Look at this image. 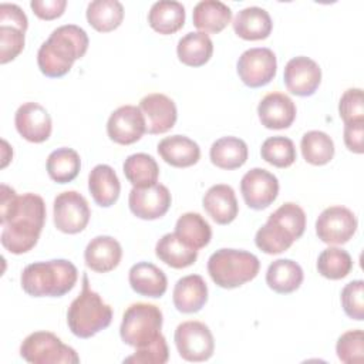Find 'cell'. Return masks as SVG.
Returning a JSON list of instances; mask_svg holds the SVG:
<instances>
[{
    "instance_id": "cell-29",
    "label": "cell",
    "mask_w": 364,
    "mask_h": 364,
    "mask_svg": "<svg viewBox=\"0 0 364 364\" xmlns=\"http://www.w3.org/2000/svg\"><path fill=\"white\" fill-rule=\"evenodd\" d=\"M303 269L291 259H277L272 262L266 272L267 286L280 294H287L300 287Z\"/></svg>"
},
{
    "instance_id": "cell-10",
    "label": "cell",
    "mask_w": 364,
    "mask_h": 364,
    "mask_svg": "<svg viewBox=\"0 0 364 364\" xmlns=\"http://www.w3.org/2000/svg\"><path fill=\"white\" fill-rule=\"evenodd\" d=\"M55 228L68 235L85 229L90 222V206L87 199L77 191H65L55 196L53 205Z\"/></svg>"
},
{
    "instance_id": "cell-11",
    "label": "cell",
    "mask_w": 364,
    "mask_h": 364,
    "mask_svg": "<svg viewBox=\"0 0 364 364\" xmlns=\"http://www.w3.org/2000/svg\"><path fill=\"white\" fill-rule=\"evenodd\" d=\"M239 78L250 88L269 84L277 70L274 53L267 47H253L242 53L236 65Z\"/></svg>"
},
{
    "instance_id": "cell-38",
    "label": "cell",
    "mask_w": 364,
    "mask_h": 364,
    "mask_svg": "<svg viewBox=\"0 0 364 364\" xmlns=\"http://www.w3.org/2000/svg\"><path fill=\"white\" fill-rule=\"evenodd\" d=\"M353 269V259L350 253L340 247L324 249L317 259L318 273L330 280H340L346 277Z\"/></svg>"
},
{
    "instance_id": "cell-9",
    "label": "cell",
    "mask_w": 364,
    "mask_h": 364,
    "mask_svg": "<svg viewBox=\"0 0 364 364\" xmlns=\"http://www.w3.org/2000/svg\"><path fill=\"white\" fill-rule=\"evenodd\" d=\"M173 340L179 355L186 361H206L215 350V341L209 327L196 320L181 323L175 330Z\"/></svg>"
},
{
    "instance_id": "cell-1",
    "label": "cell",
    "mask_w": 364,
    "mask_h": 364,
    "mask_svg": "<svg viewBox=\"0 0 364 364\" xmlns=\"http://www.w3.org/2000/svg\"><path fill=\"white\" fill-rule=\"evenodd\" d=\"M46 222V203L37 193L17 195L4 183L0 186L1 245L14 255L31 250L40 237Z\"/></svg>"
},
{
    "instance_id": "cell-42",
    "label": "cell",
    "mask_w": 364,
    "mask_h": 364,
    "mask_svg": "<svg viewBox=\"0 0 364 364\" xmlns=\"http://www.w3.org/2000/svg\"><path fill=\"white\" fill-rule=\"evenodd\" d=\"M341 304L344 313L357 321L364 318V282L353 280L341 290Z\"/></svg>"
},
{
    "instance_id": "cell-31",
    "label": "cell",
    "mask_w": 364,
    "mask_h": 364,
    "mask_svg": "<svg viewBox=\"0 0 364 364\" xmlns=\"http://www.w3.org/2000/svg\"><path fill=\"white\" fill-rule=\"evenodd\" d=\"M213 53V43L203 31H191L185 34L176 46V54L181 63L189 67L206 64Z\"/></svg>"
},
{
    "instance_id": "cell-26",
    "label": "cell",
    "mask_w": 364,
    "mask_h": 364,
    "mask_svg": "<svg viewBox=\"0 0 364 364\" xmlns=\"http://www.w3.org/2000/svg\"><path fill=\"white\" fill-rule=\"evenodd\" d=\"M88 189L97 205L108 208L117 202L121 192V183L109 165L100 164L94 166L88 175Z\"/></svg>"
},
{
    "instance_id": "cell-35",
    "label": "cell",
    "mask_w": 364,
    "mask_h": 364,
    "mask_svg": "<svg viewBox=\"0 0 364 364\" xmlns=\"http://www.w3.org/2000/svg\"><path fill=\"white\" fill-rule=\"evenodd\" d=\"M124 18V6L118 0H94L87 7V21L101 33L119 27Z\"/></svg>"
},
{
    "instance_id": "cell-17",
    "label": "cell",
    "mask_w": 364,
    "mask_h": 364,
    "mask_svg": "<svg viewBox=\"0 0 364 364\" xmlns=\"http://www.w3.org/2000/svg\"><path fill=\"white\" fill-rule=\"evenodd\" d=\"M17 132L28 142L40 144L50 138L53 122L47 109L38 102H24L14 115Z\"/></svg>"
},
{
    "instance_id": "cell-33",
    "label": "cell",
    "mask_w": 364,
    "mask_h": 364,
    "mask_svg": "<svg viewBox=\"0 0 364 364\" xmlns=\"http://www.w3.org/2000/svg\"><path fill=\"white\" fill-rule=\"evenodd\" d=\"M125 178L134 188H146L158 183L159 166L156 161L144 152L129 155L122 165Z\"/></svg>"
},
{
    "instance_id": "cell-3",
    "label": "cell",
    "mask_w": 364,
    "mask_h": 364,
    "mask_svg": "<svg viewBox=\"0 0 364 364\" xmlns=\"http://www.w3.org/2000/svg\"><path fill=\"white\" fill-rule=\"evenodd\" d=\"M77 267L65 259L34 262L23 269L20 283L33 297H61L77 283Z\"/></svg>"
},
{
    "instance_id": "cell-21",
    "label": "cell",
    "mask_w": 364,
    "mask_h": 364,
    "mask_svg": "<svg viewBox=\"0 0 364 364\" xmlns=\"http://www.w3.org/2000/svg\"><path fill=\"white\" fill-rule=\"evenodd\" d=\"M202 203L208 215L219 225H229L235 220L239 212L235 191L226 183L210 186L206 191Z\"/></svg>"
},
{
    "instance_id": "cell-41",
    "label": "cell",
    "mask_w": 364,
    "mask_h": 364,
    "mask_svg": "<svg viewBox=\"0 0 364 364\" xmlns=\"http://www.w3.org/2000/svg\"><path fill=\"white\" fill-rule=\"evenodd\" d=\"M169 358V350L166 340L162 334H159L152 343L135 348V353L127 358L124 363L132 364H165Z\"/></svg>"
},
{
    "instance_id": "cell-16",
    "label": "cell",
    "mask_w": 364,
    "mask_h": 364,
    "mask_svg": "<svg viewBox=\"0 0 364 364\" xmlns=\"http://www.w3.org/2000/svg\"><path fill=\"white\" fill-rule=\"evenodd\" d=\"M286 88L299 97H309L316 92L321 81L320 65L304 55L287 61L283 73Z\"/></svg>"
},
{
    "instance_id": "cell-32",
    "label": "cell",
    "mask_w": 364,
    "mask_h": 364,
    "mask_svg": "<svg viewBox=\"0 0 364 364\" xmlns=\"http://www.w3.org/2000/svg\"><path fill=\"white\" fill-rule=\"evenodd\" d=\"M209 156L220 169H237L247 161V145L237 136H223L212 144Z\"/></svg>"
},
{
    "instance_id": "cell-39",
    "label": "cell",
    "mask_w": 364,
    "mask_h": 364,
    "mask_svg": "<svg viewBox=\"0 0 364 364\" xmlns=\"http://www.w3.org/2000/svg\"><path fill=\"white\" fill-rule=\"evenodd\" d=\"M262 158L277 168H287L296 161V146L287 136H270L260 148Z\"/></svg>"
},
{
    "instance_id": "cell-46",
    "label": "cell",
    "mask_w": 364,
    "mask_h": 364,
    "mask_svg": "<svg viewBox=\"0 0 364 364\" xmlns=\"http://www.w3.org/2000/svg\"><path fill=\"white\" fill-rule=\"evenodd\" d=\"M0 26H16L21 30H27L28 20L24 11L13 3L0 4Z\"/></svg>"
},
{
    "instance_id": "cell-24",
    "label": "cell",
    "mask_w": 364,
    "mask_h": 364,
    "mask_svg": "<svg viewBox=\"0 0 364 364\" xmlns=\"http://www.w3.org/2000/svg\"><path fill=\"white\" fill-rule=\"evenodd\" d=\"M128 280L132 290L145 297H161L168 287L165 273L149 262L135 263L129 269Z\"/></svg>"
},
{
    "instance_id": "cell-25",
    "label": "cell",
    "mask_w": 364,
    "mask_h": 364,
    "mask_svg": "<svg viewBox=\"0 0 364 364\" xmlns=\"http://www.w3.org/2000/svg\"><path fill=\"white\" fill-rule=\"evenodd\" d=\"M233 30L243 40H263L272 33L270 14L257 6L245 7L233 18Z\"/></svg>"
},
{
    "instance_id": "cell-5",
    "label": "cell",
    "mask_w": 364,
    "mask_h": 364,
    "mask_svg": "<svg viewBox=\"0 0 364 364\" xmlns=\"http://www.w3.org/2000/svg\"><path fill=\"white\" fill-rule=\"evenodd\" d=\"M112 320V309L88 286V276H82V290L71 301L67 323L71 333L80 338H90L107 328Z\"/></svg>"
},
{
    "instance_id": "cell-13",
    "label": "cell",
    "mask_w": 364,
    "mask_h": 364,
    "mask_svg": "<svg viewBox=\"0 0 364 364\" xmlns=\"http://www.w3.org/2000/svg\"><path fill=\"white\" fill-rule=\"evenodd\" d=\"M240 192L249 208L260 210L270 206L277 198L279 181L272 172L263 168H253L243 175Z\"/></svg>"
},
{
    "instance_id": "cell-22",
    "label": "cell",
    "mask_w": 364,
    "mask_h": 364,
    "mask_svg": "<svg viewBox=\"0 0 364 364\" xmlns=\"http://www.w3.org/2000/svg\"><path fill=\"white\" fill-rule=\"evenodd\" d=\"M173 304L181 313H196L208 301V286L202 276L188 274L181 277L172 293Z\"/></svg>"
},
{
    "instance_id": "cell-44",
    "label": "cell",
    "mask_w": 364,
    "mask_h": 364,
    "mask_svg": "<svg viewBox=\"0 0 364 364\" xmlns=\"http://www.w3.org/2000/svg\"><path fill=\"white\" fill-rule=\"evenodd\" d=\"M338 112L344 124L364 121V101L361 88H348L340 98Z\"/></svg>"
},
{
    "instance_id": "cell-4",
    "label": "cell",
    "mask_w": 364,
    "mask_h": 364,
    "mask_svg": "<svg viewBox=\"0 0 364 364\" xmlns=\"http://www.w3.org/2000/svg\"><path fill=\"white\" fill-rule=\"evenodd\" d=\"M306 229V213L293 202L279 206L259 228L255 236L256 246L267 253L277 255L287 250L294 240L301 237Z\"/></svg>"
},
{
    "instance_id": "cell-34",
    "label": "cell",
    "mask_w": 364,
    "mask_h": 364,
    "mask_svg": "<svg viewBox=\"0 0 364 364\" xmlns=\"http://www.w3.org/2000/svg\"><path fill=\"white\" fill-rule=\"evenodd\" d=\"M175 233L196 250L205 247L212 237L210 225L196 212H186L181 215L175 225Z\"/></svg>"
},
{
    "instance_id": "cell-23",
    "label": "cell",
    "mask_w": 364,
    "mask_h": 364,
    "mask_svg": "<svg viewBox=\"0 0 364 364\" xmlns=\"http://www.w3.org/2000/svg\"><path fill=\"white\" fill-rule=\"evenodd\" d=\"M159 156L175 168H188L200 158L199 145L185 135L165 136L158 144Z\"/></svg>"
},
{
    "instance_id": "cell-30",
    "label": "cell",
    "mask_w": 364,
    "mask_h": 364,
    "mask_svg": "<svg viewBox=\"0 0 364 364\" xmlns=\"http://www.w3.org/2000/svg\"><path fill=\"white\" fill-rule=\"evenodd\" d=\"M148 23L159 34H173L183 27L185 7L175 0H159L151 6Z\"/></svg>"
},
{
    "instance_id": "cell-28",
    "label": "cell",
    "mask_w": 364,
    "mask_h": 364,
    "mask_svg": "<svg viewBox=\"0 0 364 364\" xmlns=\"http://www.w3.org/2000/svg\"><path fill=\"white\" fill-rule=\"evenodd\" d=\"M155 255L173 269H185L198 259V250L186 245L175 232L164 235L156 242Z\"/></svg>"
},
{
    "instance_id": "cell-12",
    "label": "cell",
    "mask_w": 364,
    "mask_h": 364,
    "mask_svg": "<svg viewBox=\"0 0 364 364\" xmlns=\"http://www.w3.org/2000/svg\"><path fill=\"white\" fill-rule=\"evenodd\" d=\"M357 218L346 206L326 208L316 220V233L327 245L347 243L357 230Z\"/></svg>"
},
{
    "instance_id": "cell-6",
    "label": "cell",
    "mask_w": 364,
    "mask_h": 364,
    "mask_svg": "<svg viewBox=\"0 0 364 364\" xmlns=\"http://www.w3.org/2000/svg\"><path fill=\"white\" fill-rule=\"evenodd\" d=\"M260 269L259 259L246 250L219 249L208 260L210 279L223 289H235L253 280Z\"/></svg>"
},
{
    "instance_id": "cell-43",
    "label": "cell",
    "mask_w": 364,
    "mask_h": 364,
    "mask_svg": "<svg viewBox=\"0 0 364 364\" xmlns=\"http://www.w3.org/2000/svg\"><path fill=\"white\" fill-rule=\"evenodd\" d=\"M24 30L16 26H0V63L14 60L24 48Z\"/></svg>"
},
{
    "instance_id": "cell-47",
    "label": "cell",
    "mask_w": 364,
    "mask_h": 364,
    "mask_svg": "<svg viewBox=\"0 0 364 364\" xmlns=\"http://www.w3.org/2000/svg\"><path fill=\"white\" fill-rule=\"evenodd\" d=\"M364 136V121H351L344 124V144L354 154H363Z\"/></svg>"
},
{
    "instance_id": "cell-36",
    "label": "cell",
    "mask_w": 364,
    "mask_h": 364,
    "mask_svg": "<svg viewBox=\"0 0 364 364\" xmlns=\"http://www.w3.org/2000/svg\"><path fill=\"white\" fill-rule=\"evenodd\" d=\"M46 166L48 176L54 182L67 183L77 178L81 168V159L77 151H74L73 148L63 146L54 149L48 155Z\"/></svg>"
},
{
    "instance_id": "cell-27",
    "label": "cell",
    "mask_w": 364,
    "mask_h": 364,
    "mask_svg": "<svg viewBox=\"0 0 364 364\" xmlns=\"http://www.w3.org/2000/svg\"><path fill=\"white\" fill-rule=\"evenodd\" d=\"M232 20V10L219 0H202L193 7L192 21L203 33H219Z\"/></svg>"
},
{
    "instance_id": "cell-8",
    "label": "cell",
    "mask_w": 364,
    "mask_h": 364,
    "mask_svg": "<svg viewBox=\"0 0 364 364\" xmlns=\"http://www.w3.org/2000/svg\"><path fill=\"white\" fill-rule=\"evenodd\" d=\"M20 355L31 364H77L80 357L74 348L65 346L50 331H34L28 334L21 346Z\"/></svg>"
},
{
    "instance_id": "cell-14",
    "label": "cell",
    "mask_w": 364,
    "mask_h": 364,
    "mask_svg": "<svg viewBox=\"0 0 364 364\" xmlns=\"http://www.w3.org/2000/svg\"><path fill=\"white\" fill-rule=\"evenodd\" d=\"M171 202V192L162 183H155L146 188H132L128 198L131 212L144 220L162 218L168 212Z\"/></svg>"
},
{
    "instance_id": "cell-2",
    "label": "cell",
    "mask_w": 364,
    "mask_h": 364,
    "mask_svg": "<svg viewBox=\"0 0 364 364\" xmlns=\"http://www.w3.org/2000/svg\"><path fill=\"white\" fill-rule=\"evenodd\" d=\"M88 50V36L75 24H64L53 30L50 37L40 46L37 64L40 71L50 78L65 75L75 60Z\"/></svg>"
},
{
    "instance_id": "cell-40",
    "label": "cell",
    "mask_w": 364,
    "mask_h": 364,
    "mask_svg": "<svg viewBox=\"0 0 364 364\" xmlns=\"http://www.w3.org/2000/svg\"><path fill=\"white\" fill-rule=\"evenodd\" d=\"M336 353L341 363H361L364 357V333L360 328L343 333L336 344Z\"/></svg>"
},
{
    "instance_id": "cell-15",
    "label": "cell",
    "mask_w": 364,
    "mask_h": 364,
    "mask_svg": "<svg viewBox=\"0 0 364 364\" xmlns=\"http://www.w3.org/2000/svg\"><path fill=\"white\" fill-rule=\"evenodd\" d=\"M145 118L135 105H122L111 112L107 122V134L111 141L119 145H129L145 134Z\"/></svg>"
},
{
    "instance_id": "cell-18",
    "label": "cell",
    "mask_w": 364,
    "mask_h": 364,
    "mask_svg": "<svg viewBox=\"0 0 364 364\" xmlns=\"http://www.w3.org/2000/svg\"><path fill=\"white\" fill-rule=\"evenodd\" d=\"M139 109L145 118L148 134H164L176 122V105L165 94L154 92L145 95L139 101Z\"/></svg>"
},
{
    "instance_id": "cell-45",
    "label": "cell",
    "mask_w": 364,
    "mask_h": 364,
    "mask_svg": "<svg viewBox=\"0 0 364 364\" xmlns=\"http://www.w3.org/2000/svg\"><path fill=\"white\" fill-rule=\"evenodd\" d=\"M65 0H31L30 7L38 18L54 20L65 10Z\"/></svg>"
},
{
    "instance_id": "cell-19",
    "label": "cell",
    "mask_w": 364,
    "mask_h": 364,
    "mask_svg": "<svg viewBox=\"0 0 364 364\" xmlns=\"http://www.w3.org/2000/svg\"><path fill=\"white\" fill-rule=\"evenodd\" d=\"M257 114L262 125L269 129L289 128L296 118V105L293 100L283 92L266 94L259 105Z\"/></svg>"
},
{
    "instance_id": "cell-7",
    "label": "cell",
    "mask_w": 364,
    "mask_h": 364,
    "mask_svg": "<svg viewBox=\"0 0 364 364\" xmlns=\"http://www.w3.org/2000/svg\"><path fill=\"white\" fill-rule=\"evenodd\" d=\"M162 321V311L158 306L142 301L134 303L122 316L119 327L121 338L131 347H144L161 334Z\"/></svg>"
},
{
    "instance_id": "cell-37",
    "label": "cell",
    "mask_w": 364,
    "mask_h": 364,
    "mask_svg": "<svg viewBox=\"0 0 364 364\" xmlns=\"http://www.w3.org/2000/svg\"><path fill=\"white\" fill-rule=\"evenodd\" d=\"M301 154L311 165H326L334 156V142L323 131H309L301 136Z\"/></svg>"
},
{
    "instance_id": "cell-20",
    "label": "cell",
    "mask_w": 364,
    "mask_h": 364,
    "mask_svg": "<svg viewBox=\"0 0 364 364\" xmlns=\"http://www.w3.org/2000/svg\"><path fill=\"white\" fill-rule=\"evenodd\" d=\"M122 257V247L112 236H95L84 250V260L88 269L97 273L114 270Z\"/></svg>"
}]
</instances>
